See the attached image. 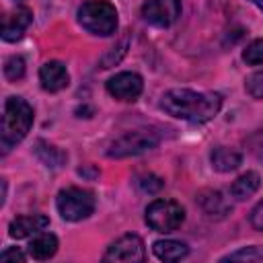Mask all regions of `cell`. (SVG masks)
<instances>
[{
	"label": "cell",
	"mask_w": 263,
	"mask_h": 263,
	"mask_svg": "<svg viewBox=\"0 0 263 263\" xmlns=\"http://www.w3.org/2000/svg\"><path fill=\"white\" fill-rule=\"evenodd\" d=\"M0 259H2V261H10V259H12V261H25V255L14 247V249L2 251V253H0Z\"/></svg>",
	"instance_id": "cell-26"
},
{
	"label": "cell",
	"mask_w": 263,
	"mask_h": 263,
	"mask_svg": "<svg viewBox=\"0 0 263 263\" xmlns=\"http://www.w3.org/2000/svg\"><path fill=\"white\" fill-rule=\"evenodd\" d=\"M136 185H138L140 191H144V193H148V195H154V193H158V191L162 189L164 181H162L160 177L152 175V173H142V175L136 177Z\"/></svg>",
	"instance_id": "cell-21"
},
{
	"label": "cell",
	"mask_w": 263,
	"mask_h": 263,
	"mask_svg": "<svg viewBox=\"0 0 263 263\" xmlns=\"http://www.w3.org/2000/svg\"><path fill=\"white\" fill-rule=\"evenodd\" d=\"M33 125V109L31 105L21 97H8L4 103V115H2V152L6 154L12 146L25 140Z\"/></svg>",
	"instance_id": "cell-2"
},
{
	"label": "cell",
	"mask_w": 263,
	"mask_h": 263,
	"mask_svg": "<svg viewBox=\"0 0 263 263\" xmlns=\"http://www.w3.org/2000/svg\"><path fill=\"white\" fill-rule=\"evenodd\" d=\"M127 45H129V37H127V35H123V37H121V41H119L117 45H113V47H111V49L101 58V68H111V66H115V64L125 55Z\"/></svg>",
	"instance_id": "cell-20"
},
{
	"label": "cell",
	"mask_w": 263,
	"mask_h": 263,
	"mask_svg": "<svg viewBox=\"0 0 263 263\" xmlns=\"http://www.w3.org/2000/svg\"><path fill=\"white\" fill-rule=\"evenodd\" d=\"M105 261H144V242L138 234H123L121 238H117L115 242H111V247L107 249Z\"/></svg>",
	"instance_id": "cell-8"
},
{
	"label": "cell",
	"mask_w": 263,
	"mask_h": 263,
	"mask_svg": "<svg viewBox=\"0 0 263 263\" xmlns=\"http://www.w3.org/2000/svg\"><path fill=\"white\" fill-rule=\"evenodd\" d=\"M55 205H58V212L64 220L78 222V220H84L92 214L95 195L86 189H80V187H66L58 193Z\"/></svg>",
	"instance_id": "cell-4"
},
{
	"label": "cell",
	"mask_w": 263,
	"mask_h": 263,
	"mask_svg": "<svg viewBox=\"0 0 263 263\" xmlns=\"http://www.w3.org/2000/svg\"><path fill=\"white\" fill-rule=\"evenodd\" d=\"M33 21V12L27 8V6H18L14 12L6 14L4 16V23H2V39L12 43V41H18L25 33V29L31 25Z\"/></svg>",
	"instance_id": "cell-10"
},
{
	"label": "cell",
	"mask_w": 263,
	"mask_h": 263,
	"mask_svg": "<svg viewBox=\"0 0 263 263\" xmlns=\"http://www.w3.org/2000/svg\"><path fill=\"white\" fill-rule=\"evenodd\" d=\"M152 249L160 261H179V259L187 257V253H189L187 245L179 242V240H156Z\"/></svg>",
	"instance_id": "cell-16"
},
{
	"label": "cell",
	"mask_w": 263,
	"mask_h": 263,
	"mask_svg": "<svg viewBox=\"0 0 263 263\" xmlns=\"http://www.w3.org/2000/svg\"><path fill=\"white\" fill-rule=\"evenodd\" d=\"M222 261H253V263H263V247H242L226 257Z\"/></svg>",
	"instance_id": "cell-19"
},
{
	"label": "cell",
	"mask_w": 263,
	"mask_h": 263,
	"mask_svg": "<svg viewBox=\"0 0 263 263\" xmlns=\"http://www.w3.org/2000/svg\"><path fill=\"white\" fill-rule=\"evenodd\" d=\"M210 160H212V166H214L216 171H220V173H230V171L238 168L242 156H240L236 150H232V148L220 146V148H214V150H212Z\"/></svg>",
	"instance_id": "cell-15"
},
{
	"label": "cell",
	"mask_w": 263,
	"mask_h": 263,
	"mask_svg": "<svg viewBox=\"0 0 263 263\" xmlns=\"http://www.w3.org/2000/svg\"><path fill=\"white\" fill-rule=\"evenodd\" d=\"M47 224H49V220H47V216H43V214L18 216V218H14V220L10 222L8 234H10L12 238H16V240H18V238H27V236H31V234L41 232Z\"/></svg>",
	"instance_id": "cell-12"
},
{
	"label": "cell",
	"mask_w": 263,
	"mask_h": 263,
	"mask_svg": "<svg viewBox=\"0 0 263 263\" xmlns=\"http://www.w3.org/2000/svg\"><path fill=\"white\" fill-rule=\"evenodd\" d=\"M197 201H199V205H201V210H203V214L208 218H224L232 210L230 203L226 201V197L220 191H212V189L201 191Z\"/></svg>",
	"instance_id": "cell-13"
},
{
	"label": "cell",
	"mask_w": 263,
	"mask_h": 263,
	"mask_svg": "<svg viewBox=\"0 0 263 263\" xmlns=\"http://www.w3.org/2000/svg\"><path fill=\"white\" fill-rule=\"evenodd\" d=\"M25 74V60L21 55H10L4 62V76L8 80H21Z\"/></svg>",
	"instance_id": "cell-22"
},
{
	"label": "cell",
	"mask_w": 263,
	"mask_h": 263,
	"mask_svg": "<svg viewBox=\"0 0 263 263\" xmlns=\"http://www.w3.org/2000/svg\"><path fill=\"white\" fill-rule=\"evenodd\" d=\"M242 58H245V62H247V64H251V66L263 64V39L253 41V43H251V45L245 49Z\"/></svg>",
	"instance_id": "cell-24"
},
{
	"label": "cell",
	"mask_w": 263,
	"mask_h": 263,
	"mask_svg": "<svg viewBox=\"0 0 263 263\" xmlns=\"http://www.w3.org/2000/svg\"><path fill=\"white\" fill-rule=\"evenodd\" d=\"M251 2H253V4H255V6H257L261 12H263V0H251Z\"/></svg>",
	"instance_id": "cell-27"
},
{
	"label": "cell",
	"mask_w": 263,
	"mask_h": 263,
	"mask_svg": "<svg viewBox=\"0 0 263 263\" xmlns=\"http://www.w3.org/2000/svg\"><path fill=\"white\" fill-rule=\"evenodd\" d=\"M185 220V210L173 199H154L146 208V224L156 232H173Z\"/></svg>",
	"instance_id": "cell-6"
},
{
	"label": "cell",
	"mask_w": 263,
	"mask_h": 263,
	"mask_svg": "<svg viewBox=\"0 0 263 263\" xmlns=\"http://www.w3.org/2000/svg\"><path fill=\"white\" fill-rule=\"evenodd\" d=\"M220 107L222 97L218 92H197L189 88H173L160 99V109L164 113L189 123H205L214 119Z\"/></svg>",
	"instance_id": "cell-1"
},
{
	"label": "cell",
	"mask_w": 263,
	"mask_h": 263,
	"mask_svg": "<svg viewBox=\"0 0 263 263\" xmlns=\"http://www.w3.org/2000/svg\"><path fill=\"white\" fill-rule=\"evenodd\" d=\"M39 80H41V86H43L45 90L58 92V90H62V88L68 86L70 76H68L66 66H64L62 62H55V60H53V62H47V64L41 66V70H39Z\"/></svg>",
	"instance_id": "cell-11"
},
{
	"label": "cell",
	"mask_w": 263,
	"mask_h": 263,
	"mask_svg": "<svg viewBox=\"0 0 263 263\" xmlns=\"http://www.w3.org/2000/svg\"><path fill=\"white\" fill-rule=\"evenodd\" d=\"M160 142L158 134L152 129H134L127 132L123 136H119L117 140L111 142L107 156L111 158H125V156H136L142 152H148L152 148H156Z\"/></svg>",
	"instance_id": "cell-5"
},
{
	"label": "cell",
	"mask_w": 263,
	"mask_h": 263,
	"mask_svg": "<svg viewBox=\"0 0 263 263\" xmlns=\"http://www.w3.org/2000/svg\"><path fill=\"white\" fill-rule=\"evenodd\" d=\"M245 88H247V92H249L253 99H263V70L253 72V74L247 78Z\"/></svg>",
	"instance_id": "cell-23"
},
{
	"label": "cell",
	"mask_w": 263,
	"mask_h": 263,
	"mask_svg": "<svg viewBox=\"0 0 263 263\" xmlns=\"http://www.w3.org/2000/svg\"><path fill=\"white\" fill-rule=\"evenodd\" d=\"M27 251H29V255L35 261H45V259H49V257L55 255V251H58V238L51 232H37V236L29 242Z\"/></svg>",
	"instance_id": "cell-14"
},
{
	"label": "cell",
	"mask_w": 263,
	"mask_h": 263,
	"mask_svg": "<svg viewBox=\"0 0 263 263\" xmlns=\"http://www.w3.org/2000/svg\"><path fill=\"white\" fill-rule=\"evenodd\" d=\"M78 23L92 35H113L117 31V10L107 0H86L78 8Z\"/></svg>",
	"instance_id": "cell-3"
},
{
	"label": "cell",
	"mask_w": 263,
	"mask_h": 263,
	"mask_svg": "<svg viewBox=\"0 0 263 263\" xmlns=\"http://www.w3.org/2000/svg\"><path fill=\"white\" fill-rule=\"evenodd\" d=\"M107 92L119 101H136L144 88L142 78L136 72H119L107 80Z\"/></svg>",
	"instance_id": "cell-9"
},
{
	"label": "cell",
	"mask_w": 263,
	"mask_h": 263,
	"mask_svg": "<svg viewBox=\"0 0 263 263\" xmlns=\"http://www.w3.org/2000/svg\"><path fill=\"white\" fill-rule=\"evenodd\" d=\"M251 224L257 230H263V201H259L251 212Z\"/></svg>",
	"instance_id": "cell-25"
},
{
	"label": "cell",
	"mask_w": 263,
	"mask_h": 263,
	"mask_svg": "<svg viewBox=\"0 0 263 263\" xmlns=\"http://www.w3.org/2000/svg\"><path fill=\"white\" fill-rule=\"evenodd\" d=\"M181 14V0H146L142 6V16L154 27H171Z\"/></svg>",
	"instance_id": "cell-7"
},
{
	"label": "cell",
	"mask_w": 263,
	"mask_h": 263,
	"mask_svg": "<svg viewBox=\"0 0 263 263\" xmlns=\"http://www.w3.org/2000/svg\"><path fill=\"white\" fill-rule=\"evenodd\" d=\"M35 154H37V158H39L47 168H60V166L66 164V154H64L60 148H55V146H51V144H47V142H43V140H37V144H35Z\"/></svg>",
	"instance_id": "cell-17"
},
{
	"label": "cell",
	"mask_w": 263,
	"mask_h": 263,
	"mask_svg": "<svg viewBox=\"0 0 263 263\" xmlns=\"http://www.w3.org/2000/svg\"><path fill=\"white\" fill-rule=\"evenodd\" d=\"M259 185H261V179H259V175L257 173H253V171H249V173H245V175H240L234 183H232V187H230V193H232V197H236V199H249L257 189H259Z\"/></svg>",
	"instance_id": "cell-18"
}]
</instances>
